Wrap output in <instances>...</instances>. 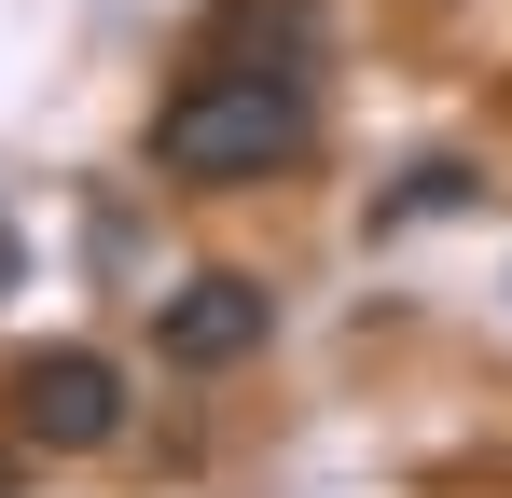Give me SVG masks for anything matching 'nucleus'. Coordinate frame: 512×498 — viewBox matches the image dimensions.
I'll list each match as a JSON object with an SVG mask.
<instances>
[{
    "instance_id": "obj_1",
    "label": "nucleus",
    "mask_w": 512,
    "mask_h": 498,
    "mask_svg": "<svg viewBox=\"0 0 512 498\" xmlns=\"http://www.w3.org/2000/svg\"><path fill=\"white\" fill-rule=\"evenodd\" d=\"M305 139H319L305 56H208V70H180L167 111H153V166H167V180H263V166H291Z\"/></svg>"
},
{
    "instance_id": "obj_2",
    "label": "nucleus",
    "mask_w": 512,
    "mask_h": 498,
    "mask_svg": "<svg viewBox=\"0 0 512 498\" xmlns=\"http://www.w3.org/2000/svg\"><path fill=\"white\" fill-rule=\"evenodd\" d=\"M0 402H14V443H28V457H97V443H125V374H111L97 346H28V360L0 374Z\"/></svg>"
},
{
    "instance_id": "obj_3",
    "label": "nucleus",
    "mask_w": 512,
    "mask_h": 498,
    "mask_svg": "<svg viewBox=\"0 0 512 498\" xmlns=\"http://www.w3.org/2000/svg\"><path fill=\"white\" fill-rule=\"evenodd\" d=\"M263 332H277V291H263V277H236V263H208L194 291H167L153 346H167L180 374H222V360H263Z\"/></svg>"
},
{
    "instance_id": "obj_4",
    "label": "nucleus",
    "mask_w": 512,
    "mask_h": 498,
    "mask_svg": "<svg viewBox=\"0 0 512 498\" xmlns=\"http://www.w3.org/2000/svg\"><path fill=\"white\" fill-rule=\"evenodd\" d=\"M14 277H28V249H14V222H0V305H14Z\"/></svg>"
},
{
    "instance_id": "obj_5",
    "label": "nucleus",
    "mask_w": 512,
    "mask_h": 498,
    "mask_svg": "<svg viewBox=\"0 0 512 498\" xmlns=\"http://www.w3.org/2000/svg\"><path fill=\"white\" fill-rule=\"evenodd\" d=\"M0 498H14V457H0Z\"/></svg>"
}]
</instances>
